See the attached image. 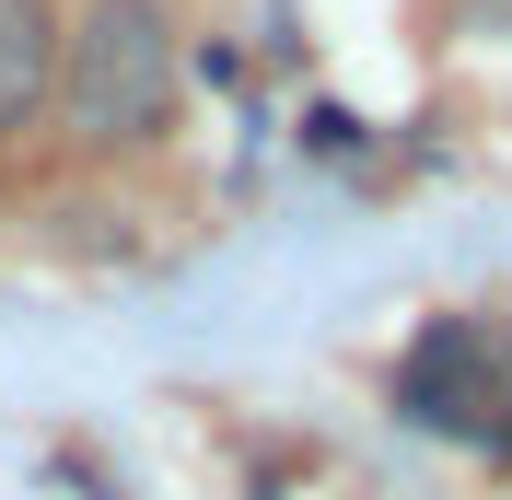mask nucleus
<instances>
[{
    "instance_id": "1",
    "label": "nucleus",
    "mask_w": 512,
    "mask_h": 500,
    "mask_svg": "<svg viewBox=\"0 0 512 500\" xmlns=\"http://www.w3.org/2000/svg\"><path fill=\"white\" fill-rule=\"evenodd\" d=\"M70 140L82 152H117V140H152L163 105H175V12L163 0H82L59 35V70H47Z\"/></svg>"
},
{
    "instance_id": "2",
    "label": "nucleus",
    "mask_w": 512,
    "mask_h": 500,
    "mask_svg": "<svg viewBox=\"0 0 512 500\" xmlns=\"http://www.w3.org/2000/svg\"><path fill=\"white\" fill-rule=\"evenodd\" d=\"M47 70H59V12L47 0H0V140L47 105Z\"/></svg>"
}]
</instances>
